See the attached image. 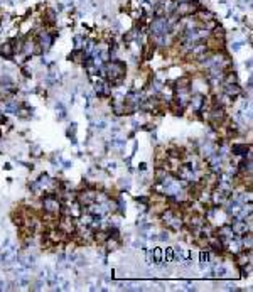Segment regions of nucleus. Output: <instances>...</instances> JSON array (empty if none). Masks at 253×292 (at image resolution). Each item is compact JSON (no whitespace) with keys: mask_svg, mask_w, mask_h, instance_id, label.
<instances>
[{"mask_svg":"<svg viewBox=\"0 0 253 292\" xmlns=\"http://www.w3.org/2000/svg\"><path fill=\"white\" fill-rule=\"evenodd\" d=\"M125 73H127V66L123 61H118V59H111L105 64V78L113 83L111 86H120L123 83V78H125Z\"/></svg>","mask_w":253,"mask_h":292,"instance_id":"f257e3e1","label":"nucleus"},{"mask_svg":"<svg viewBox=\"0 0 253 292\" xmlns=\"http://www.w3.org/2000/svg\"><path fill=\"white\" fill-rule=\"evenodd\" d=\"M61 199L57 198L56 193H47L42 198V208L46 213L49 215H59V210H61Z\"/></svg>","mask_w":253,"mask_h":292,"instance_id":"f03ea898","label":"nucleus"},{"mask_svg":"<svg viewBox=\"0 0 253 292\" xmlns=\"http://www.w3.org/2000/svg\"><path fill=\"white\" fill-rule=\"evenodd\" d=\"M189 105L194 111H202L206 106V97L202 93H192V97L189 98Z\"/></svg>","mask_w":253,"mask_h":292,"instance_id":"7ed1b4c3","label":"nucleus"},{"mask_svg":"<svg viewBox=\"0 0 253 292\" xmlns=\"http://www.w3.org/2000/svg\"><path fill=\"white\" fill-rule=\"evenodd\" d=\"M231 154H233V156L246 157V154H250V145H246V144H233L231 145Z\"/></svg>","mask_w":253,"mask_h":292,"instance_id":"20e7f679","label":"nucleus"},{"mask_svg":"<svg viewBox=\"0 0 253 292\" xmlns=\"http://www.w3.org/2000/svg\"><path fill=\"white\" fill-rule=\"evenodd\" d=\"M150 252H152V258H154V264H155V265H159L160 262L164 260V258H162V248H160V247H155V248H152Z\"/></svg>","mask_w":253,"mask_h":292,"instance_id":"39448f33","label":"nucleus"},{"mask_svg":"<svg viewBox=\"0 0 253 292\" xmlns=\"http://www.w3.org/2000/svg\"><path fill=\"white\" fill-rule=\"evenodd\" d=\"M56 111H57V120H64L66 118V113H68V111H66V106L61 101L56 103Z\"/></svg>","mask_w":253,"mask_h":292,"instance_id":"423d86ee","label":"nucleus"},{"mask_svg":"<svg viewBox=\"0 0 253 292\" xmlns=\"http://www.w3.org/2000/svg\"><path fill=\"white\" fill-rule=\"evenodd\" d=\"M162 258H165V262H167V264L174 262V250H172V247H167V248H165V252H162Z\"/></svg>","mask_w":253,"mask_h":292,"instance_id":"0eeeda50","label":"nucleus"},{"mask_svg":"<svg viewBox=\"0 0 253 292\" xmlns=\"http://www.w3.org/2000/svg\"><path fill=\"white\" fill-rule=\"evenodd\" d=\"M199 260L204 262V264H209V262H211V253L209 252H204V250H202V252H199Z\"/></svg>","mask_w":253,"mask_h":292,"instance_id":"6e6552de","label":"nucleus"},{"mask_svg":"<svg viewBox=\"0 0 253 292\" xmlns=\"http://www.w3.org/2000/svg\"><path fill=\"white\" fill-rule=\"evenodd\" d=\"M95 127H96L98 130H105V128H106V122H105V120H100V122L95 123Z\"/></svg>","mask_w":253,"mask_h":292,"instance_id":"1a4fd4ad","label":"nucleus"},{"mask_svg":"<svg viewBox=\"0 0 253 292\" xmlns=\"http://www.w3.org/2000/svg\"><path fill=\"white\" fill-rule=\"evenodd\" d=\"M157 240H160V241H167V240H169V233H167V231H162L160 235H157Z\"/></svg>","mask_w":253,"mask_h":292,"instance_id":"9d476101","label":"nucleus"},{"mask_svg":"<svg viewBox=\"0 0 253 292\" xmlns=\"http://www.w3.org/2000/svg\"><path fill=\"white\" fill-rule=\"evenodd\" d=\"M241 46H243V42H240V41H238V42H233V44H231V51H233V52L240 51V49H241Z\"/></svg>","mask_w":253,"mask_h":292,"instance_id":"9b49d317","label":"nucleus"},{"mask_svg":"<svg viewBox=\"0 0 253 292\" xmlns=\"http://www.w3.org/2000/svg\"><path fill=\"white\" fill-rule=\"evenodd\" d=\"M120 186H122V187H125V189H128V187H130V179H128V177L122 179V181H120Z\"/></svg>","mask_w":253,"mask_h":292,"instance_id":"f8f14e48","label":"nucleus"},{"mask_svg":"<svg viewBox=\"0 0 253 292\" xmlns=\"http://www.w3.org/2000/svg\"><path fill=\"white\" fill-rule=\"evenodd\" d=\"M32 156H36V157L41 156V147L39 145H34V147H32Z\"/></svg>","mask_w":253,"mask_h":292,"instance_id":"ddd939ff","label":"nucleus"},{"mask_svg":"<svg viewBox=\"0 0 253 292\" xmlns=\"http://www.w3.org/2000/svg\"><path fill=\"white\" fill-rule=\"evenodd\" d=\"M63 166H64V169H69V167H73V162H69V161H63Z\"/></svg>","mask_w":253,"mask_h":292,"instance_id":"4468645a","label":"nucleus"},{"mask_svg":"<svg viewBox=\"0 0 253 292\" xmlns=\"http://www.w3.org/2000/svg\"><path fill=\"white\" fill-rule=\"evenodd\" d=\"M108 169H110V171H115V169H117V164H115V162H110V164H108Z\"/></svg>","mask_w":253,"mask_h":292,"instance_id":"2eb2a0df","label":"nucleus"},{"mask_svg":"<svg viewBox=\"0 0 253 292\" xmlns=\"http://www.w3.org/2000/svg\"><path fill=\"white\" fill-rule=\"evenodd\" d=\"M139 169H140V171H145V169H147V164H145V162H142V164H139Z\"/></svg>","mask_w":253,"mask_h":292,"instance_id":"dca6fc26","label":"nucleus"},{"mask_svg":"<svg viewBox=\"0 0 253 292\" xmlns=\"http://www.w3.org/2000/svg\"><path fill=\"white\" fill-rule=\"evenodd\" d=\"M245 66H246V68H248V69H250V68H251V61H250V59H248L246 62H245Z\"/></svg>","mask_w":253,"mask_h":292,"instance_id":"f3484780","label":"nucleus"}]
</instances>
